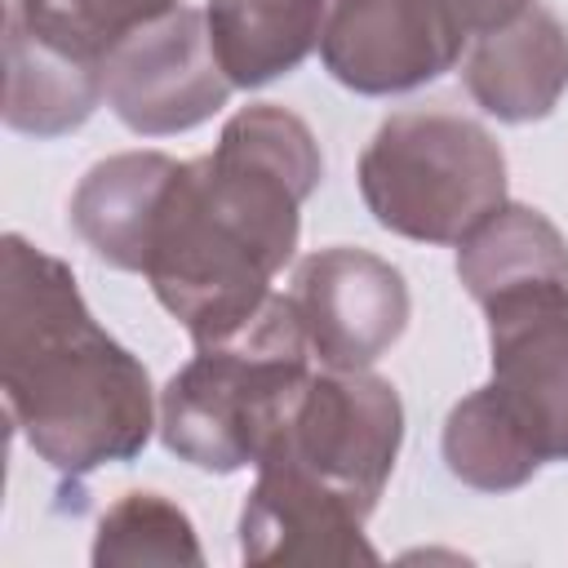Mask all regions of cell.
Masks as SVG:
<instances>
[{"mask_svg":"<svg viewBox=\"0 0 568 568\" xmlns=\"http://www.w3.org/2000/svg\"><path fill=\"white\" fill-rule=\"evenodd\" d=\"M244 564H377L364 515L311 475L262 462L240 506Z\"/></svg>","mask_w":568,"mask_h":568,"instance_id":"8fae6325","label":"cell"},{"mask_svg":"<svg viewBox=\"0 0 568 568\" xmlns=\"http://www.w3.org/2000/svg\"><path fill=\"white\" fill-rule=\"evenodd\" d=\"M231 80L213 58L204 9L178 4L106 49V106L142 138H169L213 120Z\"/></svg>","mask_w":568,"mask_h":568,"instance_id":"8992f818","label":"cell"},{"mask_svg":"<svg viewBox=\"0 0 568 568\" xmlns=\"http://www.w3.org/2000/svg\"><path fill=\"white\" fill-rule=\"evenodd\" d=\"M4 9L18 13H49V9H75V0H4ZM80 13V9H75Z\"/></svg>","mask_w":568,"mask_h":568,"instance_id":"ffe728a7","label":"cell"},{"mask_svg":"<svg viewBox=\"0 0 568 568\" xmlns=\"http://www.w3.org/2000/svg\"><path fill=\"white\" fill-rule=\"evenodd\" d=\"M320 178L311 124L275 102L235 111L209 155L178 164L142 275L195 346L231 337L266 306L271 280L297 253L302 204Z\"/></svg>","mask_w":568,"mask_h":568,"instance_id":"6da1fadb","label":"cell"},{"mask_svg":"<svg viewBox=\"0 0 568 568\" xmlns=\"http://www.w3.org/2000/svg\"><path fill=\"white\" fill-rule=\"evenodd\" d=\"M466 93L501 124L546 120L568 89V31L546 9H524L515 22L475 36L462 62Z\"/></svg>","mask_w":568,"mask_h":568,"instance_id":"7c38bea8","label":"cell"},{"mask_svg":"<svg viewBox=\"0 0 568 568\" xmlns=\"http://www.w3.org/2000/svg\"><path fill=\"white\" fill-rule=\"evenodd\" d=\"M355 178L373 222L417 244H462L506 204V155L497 138L448 106L386 115Z\"/></svg>","mask_w":568,"mask_h":568,"instance_id":"277c9868","label":"cell"},{"mask_svg":"<svg viewBox=\"0 0 568 568\" xmlns=\"http://www.w3.org/2000/svg\"><path fill=\"white\" fill-rule=\"evenodd\" d=\"M466 40L448 0H328L320 58L351 93L390 98L453 71Z\"/></svg>","mask_w":568,"mask_h":568,"instance_id":"52a82bcc","label":"cell"},{"mask_svg":"<svg viewBox=\"0 0 568 568\" xmlns=\"http://www.w3.org/2000/svg\"><path fill=\"white\" fill-rule=\"evenodd\" d=\"M439 448L448 475L479 493H515L546 466L532 435L524 430V422L510 413V404L497 395L493 382L462 395L448 408Z\"/></svg>","mask_w":568,"mask_h":568,"instance_id":"2e32d148","label":"cell"},{"mask_svg":"<svg viewBox=\"0 0 568 568\" xmlns=\"http://www.w3.org/2000/svg\"><path fill=\"white\" fill-rule=\"evenodd\" d=\"M0 390L31 453L67 479L133 462L160 430L146 364L93 320L75 271L18 231L0 240Z\"/></svg>","mask_w":568,"mask_h":568,"instance_id":"7a4b0ae2","label":"cell"},{"mask_svg":"<svg viewBox=\"0 0 568 568\" xmlns=\"http://www.w3.org/2000/svg\"><path fill=\"white\" fill-rule=\"evenodd\" d=\"M493 386L546 462H568V293L484 306Z\"/></svg>","mask_w":568,"mask_h":568,"instance_id":"30bf717a","label":"cell"},{"mask_svg":"<svg viewBox=\"0 0 568 568\" xmlns=\"http://www.w3.org/2000/svg\"><path fill=\"white\" fill-rule=\"evenodd\" d=\"M89 559L98 568H115V564H204L200 537L191 515L169 501L164 493H124L120 501H111L98 519L93 532V550Z\"/></svg>","mask_w":568,"mask_h":568,"instance_id":"e0dca14e","label":"cell"},{"mask_svg":"<svg viewBox=\"0 0 568 568\" xmlns=\"http://www.w3.org/2000/svg\"><path fill=\"white\" fill-rule=\"evenodd\" d=\"M404 444V404L399 390L368 373H311L293 395L284 422L275 426L262 462H284L342 501H351L364 519L377 510V497L395 470Z\"/></svg>","mask_w":568,"mask_h":568,"instance_id":"5b68a950","label":"cell"},{"mask_svg":"<svg viewBox=\"0 0 568 568\" xmlns=\"http://www.w3.org/2000/svg\"><path fill=\"white\" fill-rule=\"evenodd\" d=\"M182 160L164 151H120L98 160L71 195V231L115 271H138L146 262V240L160 213V200Z\"/></svg>","mask_w":568,"mask_h":568,"instance_id":"4fadbf2b","label":"cell"},{"mask_svg":"<svg viewBox=\"0 0 568 568\" xmlns=\"http://www.w3.org/2000/svg\"><path fill=\"white\" fill-rule=\"evenodd\" d=\"M288 302L320 368H373L408 328L413 297L386 257L351 244L315 248L293 266Z\"/></svg>","mask_w":568,"mask_h":568,"instance_id":"ba28073f","label":"cell"},{"mask_svg":"<svg viewBox=\"0 0 568 568\" xmlns=\"http://www.w3.org/2000/svg\"><path fill=\"white\" fill-rule=\"evenodd\" d=\"M311 359L315 355L288 293H271L244 328L195 346V355L164 382V448L209 475L257 466L293 395L315 373Z\"/></svg>","mask_w":568,"mask_h":568,"instance_id":"3957f363","label":"cell"},{"mask_svg":"<svg viewBox=\"0 0 568 568\" xmlns=\"http://www.w3.org/2000/svg\"><path fill=\"white\" fill-rule=\"evenodd\" d=\"M106 98V49L75 9H4V124L27 138L75 133Z\"/></svg>","mask_w":568,"mask_h":568,"instance_id":"9c48e42d","label":"cell"},{"mask_svg":"<svg viewBox=\"0 0 568 568\" xmlns=\"http://www.w3.org/2000/svg\"><path fill=\"white\" fill-rule=\"evenodd\" d=\"M457 280L479 306L568 293V240L532 204H501L457 244Z\"/></svg>","mask_w":568,"mask_h":568,"instance_id":"5bb4252c","label":"cell"},{"mask_svg":"<svg viewBox=\"0 0 568 568\" xmlns=\"http://www.w3.org/2000/svg\"><path fill=\"white\" fill-rule=\"evenodd\" d=\"M328 0H209L213 58L235 89H262L297 71L320 44Z\"/></svg>","mask_w":568,"mask_h":568,"instance_id":"9a60e30c","label":"cell"},{"mask_svg":"<svg viewBox=\"0 0 568 568\" xmlns=\"http://www.w3.org/2000/svg\"><path fill=\"white\" fill-rule=\"evenodd\" d=\"M182 0H75L84 27L93 31V40L102 49H111L120 36L138 31L142 22H155L164 13H173Z\"/></svg>","mask_w":568,"mask_h":568,"instance_id":"ac0fdd59","label":"cell"},{"mask_svg":"<svg viewBox=\"0 0 568 568\" xmlns=\"http://www.w3.org/2000/svg\"><path fill=\"white\" fill-rule=\"evenodd\" d=\"M448 9L466 27V36H488L506 22H515L524 9H532V0H448Z\"/></svg>","mask_w":568,"mask_h":568,"instance_id":"d6986e66","label":"cell"}]
</instances>
